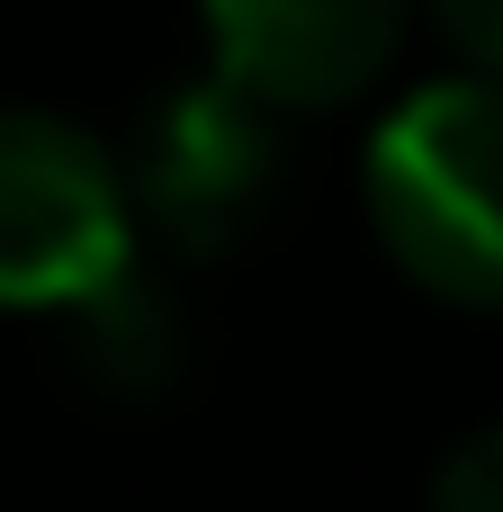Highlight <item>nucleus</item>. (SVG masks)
Returning <instances> with one entry per match:
<instances>
[{
  "label": "nucleus",
  "mask_w": 503,
  "mask_h": 512,
  "mask_svg": "<svg viewBox=\"0 0 503 512\" xmlns=\"http://www.w3.org/2000/svg\"><path fill=\"white\" fill-rule=\"evenodd\" d=\"M369 225L387 261L468 315H503V81L450 72L405 90L369 135Z\"/></svg>",
  "instance_id": "nucleus-1"
},
{
  "label": "nucleus",
  "mask_w": 503,
  "mask_h": 512,
  "mask_svg": "<svg viewBox=\"0 0 503 512\" xmlns=\"http://www.w3.org/2000/svg\"><path fill=\"white\" fill-rule=\"evenodd\" d=\"M135 261L117 144L54 108H0V315H63Z\"/></svg>",
  "instance_id": "nucleus-2"
},
{
  "label": "nucleus",
  "mask_w": 503,
  "mask_h": 512,
  "mask_svg": "<svg viewBox=\"0 0 503 512\" xmlns=\"http://www.w3.org/2000/svg\"><path fill=\"white\" fill-rule=\"evenodd\" d=\"M117 162H126L135 225H153L180 252H225L261 225L279 189V108H261L243 81L207 63L144 99L135 144Z\"/></svg>",
  "instance_id": "nucleus-3"
},
{
  "label": "nucleus",
  "mask_w": 503,
  "mask_h": 512,
  "mask_svg": "<svg viewBox=\"0 0 503 512\" xmlns=\"http://www.w3.org/2000/svg\"><path fill=\"white\" fill-rule=\"evenodd\" d=\"M207 54L279 117H333L369 99L414 27V0H198Z\"/></svg>",
  "instance_id": "nucleus-4"
},
{
  "label": "nucleus",
  "mask_w": 503,
  "mask_h": 512,
  "mask_svg": "<svg viewBox=\"0 0 503 512\" xmlns=\"http://www.w3.org/2000/svg\"><path fill=\"white\" fill-rule=\"evenodd\" d=\"M63 315H72V351H81V369H90L99 387L144 396V387H162V378L180 369V315L162 306V288L135 279V261H126L108 288H90L81 306H63Z\"/></svg>",
  "instance_id": "nucleus-5"
},
{
  "label": "nucleus",
  "mask_w": 503,
  "mask_h": 512,
  "mask_svg": "<svg viewBox=\"0 0 503 512\" xmlns=\"http://www.w3.org/2000/svg\"><path fill=\"white\" fill-rule=\"evenodd\" d=\"M432 504L441 512H503V423L468 432V441L432 468Z\"/></svg>",
  "instance_id": "nucleus-6"
},
{
  "label": "nucleus",
  "mask_w": 503,
  "mask_h": 512,
  "mask_svg": "<svg viewBox=\"0 0 503 512\" xmlns=\"http://www.w3.org/2000/svg\"><path fill=\"white\" fill-rule=\"evenodd\" d=\"M441 45L468 63V72H495L503 81V0H423Z\"/></svg>",
  "instance_id": "nucleus-7"
}]
</instances>
